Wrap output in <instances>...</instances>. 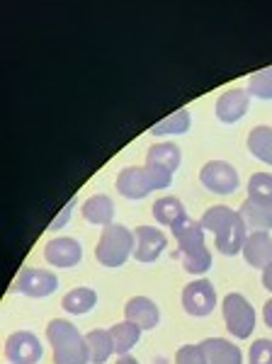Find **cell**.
Here are the masks:
<instances>
[{
    "mask_svg": "<svg viewBox=\"0 0 272 364\" xmlns=\"http://www.w3.org/2000/svg\"><path fill=\"white\" fill-rule=\"evenodd\" d=\"M46 340L54 352V364H90L85 336L66 318H54L46 326Z\"/></svg>",
    "mask_w": 272,
    "mask_h": 364,
    "instance_id": "obj_1",
    "label": "cell"
},
{
    "mask_svg": "<svg viewBox=\"0 0 272 364\" xmlns=\"http://www.w3.org/2000/svg\"><path fill=\"white\" fill-rule=\"evenodd\" d=\"M129 257H134V228H127L124 224L105 226L95 245V260L103 267L117 269Z\"/></svg>",
    "mask_w": 272,
    "mask_h": 364,
    "instance_id": "obj_2",
    "label": "cell"
},
{
    "mask_svg": "<svg viewBox=\"0 0 272 364\" xmlns=\"http://www.w3.org/2000/svg\"><path fill=\"white\" fill-rule=\"evenodd\" d=\"M221 316H224V323H226V331L231 333L236 340H248L253 336V331H256V323H258L256 309H253V304L248 301L244 294H239V291H231V294L224 296Z\"/></svg>",
    "mask_w": 272,
    "mask_h": 364,
    "instance_id": "obj_3",
    "label": "cell"
},
{
    "mask_svg": "<svg viewBox=\"0 0 272 364\" xmlns=\"http://www.w3.org/2000/svg\"><path fill=\"white\" fill-rule=\"evenodd\" d=\"M182 309L194 318H206L216 309V289L209 279L197 277L182 289Z\"/></svg>",
    "mask_w": 272,
    "mask_h": 364,
    "instance_id": "obj_4",
    "label": "cell"
},
{
    "mask_svg": "<svg viewBox=\"0 0 272 364\" xmlns=\"http://www.w3.org/2000/svg\"><path fill=\"white\" fill-rule=\"evenodd\" d=\"M15 289L20 291L22 296H29V299H46V296L56 294L58 277L51 269L22 267L15 279Z\"/></svg>",
    "mask_w": 272,
    "mask_h": 364,
    "instance_id": "obj_5",
    "label": "cell"
},
{
    "mask_svg": "<svg viewBox=\"0 0 272 364\" xmlns=\"http://www.w3.org/2000/svg\"><path fill=\"white\" fill-rule=\"evenodd\" d=\"M44 357V345L29 331H15L5 340V360L10 364H39Z\"/></svg>",
    "mask_w": 272,
    "mask_h": 364,
    "instance_id": "obj_6",
    "label": "cell"
},
{
    "mask_svg": "<svg viewBox=\"0 0 272 364\" xmlns=\"http://www.w3.org/2000/svg\"><path fill=\"white\" fill-rule=\"evenodd\" d=\"M199 182L214 195H234L239 190V173L226 161H209L199 170Z\"/></svg>",
    "mask_w": 272,
    "mask_h": 364,
    "instance_id": "obj_7",
    "label": "cell"
},
{
    "mask_svg": "<svg viewBox=\"0 0 272 364\" xmlns=\"http://www.w3.org/2000/svg\"><path fill=\"white\" fill-rule=\"evenodd\" d=\"M168 248V238L156 226H139L134 228V260L136 262H156Z\"/></svg>",
    "mask_w": 272,
    "mask_h": 364,
    "instance_id": "obj_8",
    "label": "cell"
},
{
    "mask_svg": "<svg viewBox=\"0 0 272 364\" xmlns=\"http://www.w3.org/2000/svg\"><path fill=\"white\" fill-rule=\"evenodd\" d=\"M44 260L49 262L51 267H58V269H70V267L80 265V260H83L80 240H75L70 236L51 238L49 243L44 245Z\"/></svg>",
    "mask_w": 272,
    "mask_h": 364,
    "instance_id": "obj_9",
    "label": "cell"
},
{
    "mask_svg": "<svg viewBox=\"0 0 272 364\" xmlns=\"http://www.w3.org/2000/svg\"><path fill=\"white\" fill-rule=\"evenodd\" d=\"M124 321H132L141 331H153L161 323V309L149 296H132L124 306Z\"/></svg>",
    "mask_w": 272,
    "mask_h": 364,
    "instance_id": "obj_10",
    "label": "cell"
},
{
    "mask_svg": "<svg viewBox=\"0 0 272 364\" xmlns=\"http://www.w3.org/2000/svg\"><path fill=\"white\" fill-rule=\"evenodd\" d=\"M117 190L127 199H146L153 192V182L149 178V170L144 168H124L117 178Z\"/></svg>",
    "mask_w": 272,
    "mask_h": 364,
    "instance_id": "obj_11",
    "label": "cell"
},
{
    "mask_svg": "<svg viewBox=\"0 0 272 364\" xmlns=\"http://www.w3.org/2000/svg\"><path fill=\"white\" fill-rule=\"evenodd\" d=\"M241 255H244V260L248 262V265L263 272V269L272 262V236H270V231L248 233L244 252H241Z\"/></svg>",
    "mask_w": 272,
    "mask_h": 364,
    "instance_id": "obj_12",
    "label": "cell"
},
{
    "mask_svg": "<svg viewBox=\"0 0 272 364\" xmlns=\"http://www.w3.org/2000/svg\"><path fill=\"white\" fill-rule=\"evenodd\" d=\"M170 231H173V238L177 240V250L182 252H190V250H197L202 248L204 243V226L202 221H194L192 216H182V219H177L173 226H170Z\"/></svg>",
    "mask_w": 272,
    "mask_h": 364,
    "instance_id": "obj_13",
    "label": "cell"
},
{
    "mask_svg": "<svg viewBox=\"0 0 272 364\" xmlns=\"http://www.w3.org/2000/svg\"><path fill=\"white\" fill-rule=\"evenodd\" d=\"M248 105H251V92L246 90H229L216 100V119L224 124H234V122L244 119L248 112Z\"/></svg>",
    "mask_w": 272,
    "mask_h": 364,
    "instance_id": "obj_14",
    "label": "cell"
},
{
    "mask_svg": "<svg viewBox=\"0 0 272 364\" xmlns=\"http://www.w3.org/2000/svg\"><path fill=\"white\" fill-rule=\"evenodd\" d=\"M206 364H244V352L236 343L226 338H206L199 343Z\"/></svg>",
    "mask_w": 272,
    "mask_h": 364,
    "instance_id": "obj_15",
    "label": "cell"
},
{
    "mask_svg": "<svg viewBox=\"0 0 272 364\" xmlns=\"http://www.w3.org/2000/svg\"><path fill=\"white\" fill-rule=\"evenodd\" d=\"M246 238H248V228L239 214V219H236L231 226H226L221 233L214 236V248L216 252H221V255H226V257L239 255V252H244Z\"/></svg>",
    "mask_w": 272,
    "mask_h": 364,
    "instance_id": "obj_16",
    "label": "cell"
},
{
    "mask_svg": "<svg viewBox=\"0 0 272 364\" xmlns=\"http://www.w3.org/2000/svg\"><path fill=\"white\" fill-rule=\"evenodd\" d=\"M241 219L248 228V233L256 231H270L272 228V204L256 202V199H246L239 209Z\"/></svg>",
    "mask_w": 272,
    "mask_h": 364,
    "instance_id": "obj_17",
    "label": "cell"
},
{
    "mask_svg": "<svg viewBox=\"0 0 272 364\" xmlns=\"http://www.w3.org/2000/svg\"><path fill=\"white\" fill-rule=\"evenodd\" d=\"M80 214L88 224L93 226H110L115 219V202L108 195H93L90 199H85L80 207Z\"/></svg>",
    "mask_w": 272,
    "mask_h": 364,
    "instance_id": "obj_18",
    "label": "cell"
},
{
    "mask_svg": "<svg viewBox=\"0 0 272 364\" xmlns=\"http://www.w3.org/2000/svg\"><path fill=\"white\" fill-rule=\"evenodd\" d=\"M61 306L70 316H85L98 306V291L90 289V287H75L63 296Z\"/></svg>",
    "mask_w": 272,
    "mask_h": 364,
    "instance_id": "obj_19",
    "label": "cell"
},
{
    "mask_svg": "<svg viewBox=\"0 0 272 364\" xmlns=\"http://www.w3.org/2000/svg\"><path fill=\"white\" fill-rule=\"evenodd\" d=\"M141 328L134 326L132 321H122V323H115V326L110 328V336H112V343H115V352L120 357L129 355L136 345H139L141 340Z\"/></svg>",
    "mask_w": 272,
    "mask_h": 364,
    "instance_id": "obj_20",
    "label": "cell"
},
{
    "mask_svg": "<svg viewBox=\"0 0 272 364\" xmlns=\"http://www.w3.org/2000/svg\"><path fill=\"white\" fill-rule=\"evenodd\" d=\"M85 340H88V352H90V364H108L110 357L117 355L110 331L95 328V331L88 333Z\"/></svg>",
    "mask_w": 272,
    "mask_h": 364,
    "instance_id": "obj_21",
    "label": "cell"
},
{
    "mask_svg": "<svg viewBox=\"0 0 272 364\" xmlns=\"http://www.w3.org/2000/svg\"><path fill=\"white\" fill-rule=\"evenodd\" d=\"M248 151L272 168V127H256L248 134Z\"/></svg>",
    "mask_w": 272,
    "mask_h": 364,
    "instance_id": "obj_22",
    "label": "cell"
},
{
    "mask_svg": "<svg viewBox=\"0 0 272 364\" xmlns=\"http://www.w3.org/2000/svg\"><path fill=\"white\" fill-rule=\"evenodd\" d=\"M239 219V211H234L231 207H224V204H216V207H209L202 214V226H204V231H209V233H221L226 226H231L234 221Z\"/></svg>",
    "mask_w": 272,
    "mask_h": 364,
    "instance_id": "obj_23",
    "label": "cell"
},
{
    "mask_svg": "<svg viewBox=\"0 0 272 364\" xmlns=\"http://www.w3.org/2000/svg\"><path fill=\"white\" fill-rule=\"evenodd\" d=\"M151 214L153 219L158 221L161 226H173L177 219H182L185 216V207H182V202L177 197H161L156 204L151 207Z\"/></svg>",
    "mask_w": 272,
    "mask_h": 364,
    "instance_id": "obj_24",
    "label": "cell"
},
{
    "mask_svg": "<svg viewBox=\"0 0 272 364\" xmlns=\"http://www.w3.org/2000/svg\"><path fill=\"white\" fill-rule=\"evenodd\" d=\"M146 163H156V166H163L175 173L182 163V154L175 144H156V146H151L149 154H146Z\"/></svg>",
    "mask_w": 272,
    "mask_h": 364,
    "instance_id": "obj_25",
    "label": "cell"
},
{
    "mask_svg": "<svg viewBox=\"0 0 272 364\" xmlns=\"http://www.w3.org/2000/svg\"><path fill=\"white\" fill-rule=\"evenodd\" d=\"M211 262H214V257H211V250L202 245V248L197 250H190V252H182V267H185V272H190L192 277H202L211 269Z\"/></svg>",
    "mask_w": 272,
    "mask_h": 364,
    "instance_id": "obj_26",
    "label": "cell"
},
{
    "mask_svg": "<svg viewBox=\"0 0 272 364\" xmlns=\"http://www.w3.org/2000/svg\"><path fill=\"white\" fill-rule=\"evenodd\" d=\"M187 129H190V112H187V109H177V112L168 114L165 119L158 122V124L151 129V134L165 136V134H185Z\"/></svg>",
    "mask_w": 272,
    "mask_h": 364,
    "instance_id": "obj_27",
    "label": "cell"
},
{
    "mask_svg": "<svg viewBox=\"0 0 272 364\" xmlns=\"http://www.w3.org/2000/svg\"><path fill=\"white\" fill-rule=\"evenodd\" d=\"M248 199L272 204V175L270 173L251 175V180H248Z\"/></svg>",
    "mask_w": 272,
    "mask_h": 364,
    "instance_id": "obj_28",
    "label": "cell"
},
{
    "mask_svg": "<svg viewBox=\"0 0 272 364\" xmlns=\"http://www.w3.org/2000/svg\"><path fill=\"white\" fill-rule=\"evenodd\" d=\"M248 87H251V95H256L260 100H272V73L265 68V70H260V73L251 75Z\"/></svg>",
    "mask_w": 272,
    "mask_h": 364,
    "instance_id": "obj_29",
    "label": "cell"
},
{
    "mask_svg": "<svg viewBox=\"0 0 272 364\" xmlns=\"http://www.w3.org/2000/svg\"><path fill=\"white\" fill-rule=\"evenodd\" d=\"M248 364H272V340L258 338L248 350Z\"/></svg>",
    "mask_w": 272,
    "mask_h": 364,
    "instance_id": "obj_30",
    "label": "cell"
},
{
    "mask_svg": "<svg viewBox=\"0 0 272 364\" xmlns=\"http://www.w3.org/2000/svg\"><path fill=\"white\" fill-rule=\"evenodd\" d=\"M146 170H149V178L153 182V190H165V187L173 185V170L156 166V163H146Z\"/></svg>",
    "mask_w": 272,
    "mask_h": 364,
    "instance_id": "obj_31",
    "label": "cell"
},
{
    "mask_svg": "<svg viewBox=\"0 0 272 364\" xmlns=\"http://www.w3.org/2000/svg\"><path fill=\"white\" fill-rule=\"evenodd\" d=\"M175 364H206V357L199 345H182L175 352Z\"/></svg>",
    "mask_w": 272,
    "mask_h": 364,
    "instance_id": "obj_32",
    "label": "cell"
},
{
    "mask_svg": "<svg viewBox=\"0 0 272 364\" xmlns=\"http://www.w3.org/2000/svg\"><path fill=\"white\" fill-rule=\"evenodd\" d=\"M73 204L75 202H70V204H66V207H63V211L61 214L56 216L54 221H51V226H49V231H58V228H63L68 224V219H70V214H73Z\"/></svg>",
    "mask_w": 272,
    "mask_h": 364,
    "instance_id": "obj_33",
    "label": "cell"
},
{
    "mask_svg": "<svg viewBox=\"0 0 272 364\" xmlns=\"http://www.w3.org/2000/svg\"><path fill=\"white\" fill-rule=\"evenodd\" d=\"M263 321H265V326L272 331V296L265 301V306H263Z\"/></svg>",
    "mask_w": 272,
    "mask_h": 364,
    "instance_id": "obj_34",
    "label": "cell"
},
{
    "mask_svg": "<svg viewBox=\"0 0 272 364\" xmlns=\"http://www.w3.org/2000/svg\"><path fill=\"white\" fill-rule=\"evenodd\" d=\"M263 287H265V289H268L270 294H272V262H270L268 267L263 269Z\"/></svg>",
    "mask_w": 272,
    "mask_h": 364,
    "instance_id": "obj_35",
    "label": "cell"
},
{
    "mask_svg": "<svg viewBox=\"0 0 272 364\" xmlns=\"http://www.w3.org/2000/svg\"><path fill=\"white\" fill-rule=\"evenodd\" d=\"M117 364H139V360H134L132 355H124V357H120V360H117Z\"/></svg>",
    "mask_w": 272,
    "mask_h": 364,
    "instance_id": "obj_36",
    "label": "cell"
},
{
    "mask_svg": "<svg viewBox=\"0 0 272 364\" xmlns=\"http://www.w3.org/2000/svg\"><path fill=\"white\" fill-rule=\"evenodd\" d=\"M268 70H270V73H272V68H268Z\"/></svg>",
    "mask_w": 272,
    "mask_h": 364,
    "instance_id": "obj_37",
    "label": "cell"
}]
</instances>
